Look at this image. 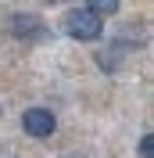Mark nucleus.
<instances>
[{"label": "nucleus", "instance_id": "obj_4", "mask_svg": "<svg viewBox=\"0 0 154 158\" xmlns=\"http://www.w3.org/2000/svg\"><path fill=\"white\" fill-rule=\"evenodd\" d=\"M118 4H122V0H90V11H97V15L104 18V15H115Z\"/></svg>", "mask_w": 154, "mask_h": 158}, {"label": "nucleus", "instance_id": "obj_2", "mask_svg": "<svg viewBox=\"0 0 154 158\" xmlns=\"http://www.w3.org/2000/svg\"><path fill=\"white\" fill-rule=\"evenodd\" d=\"M7 25H11V36L29 40V43H43V40H50V25L39 18V15H14Z\"/></svg>", "mask_w": 154, "mask_h": 158}, {"label": "nucleus", "instance_id": "obj_3", "mask_svg": "<svg viewBox=\"0 0 154 158\" xmlns=\"http://www.w3.org/2000/svg\"><path fill=\"white\" fill-rule=\"evenodd\" d=\"M22 129H25L29 137H36V140H47V137H54L58 118H54L50 108H29L25 115H22Z\"/></svg>", "mask_w": 154, "mask_h": 158}, {"label": "nucleus", "instance_id": "obj_5", "mask_svg": "<svg viewBox=\"0 0 154 158\" xmlns=\"http://www.w3.org/2000/svg\"><path fill=\"white\" fill-rule=\"evenodd\" d=\"M140 158H154V137H151V133L140 137Z\"/></svg>", "mask_w": 154, "mask_h": 158}, {"label": "nucleus", "instance_id": "obj_1", "mask_svg": "<svg viewBox=\"0 0 154 158\" xmlns=\"http://www.w3.org/2000/svg\"><path fill=\"white\" fill-rule=\"evenodd\" d=\"M61 29H65V36L90 43V40H100V36H104V18H100L97 11H90V7H75V11H65Z\"/></svg>", "mask_w": 154, "mask_h": 158}]
</instances>
